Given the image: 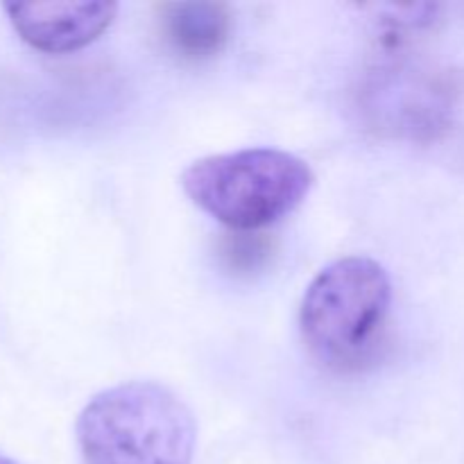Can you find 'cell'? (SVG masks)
<instances>
[{
    "mask_svg": "<svg viewBox=\"0 0 464 464\" xmlns=\"http://www.w3.org/2000/svg\"><path fill=\"white\" fill-rule=\"evenodd\" d=\"M16 34L34 50L66 54L98 41L118 16L109 0H45L3 5Z\"/></svg>",
    "mask_w": 464,
    "mask_h": 464,
    "instance_id": "5b68a950",
    "label": "cell"
},
{
    "mask_svg": "<svg viewBox=\"0 0 464 464\" xmlns=\"http://www.w3.org/2000/svg\"><path fill=\"white\" fill-rule=\"evenodd\" d=\"M362 12L372 14L381 44L388 53L408 48L421 34L433 30L440 23L442 7L433 3L424 5H365Z\"/></svg>",
    "mask_w": 464,
    "mask_h": 464,
    "instance_id": "52a82bcc",
    "label": "cell"
},
{
    "mask_svg": "<svg viewBox=\"0 0 464 464\" xmlns=\"http://www.w3.org/2000/svg\"><path fill=\"white\" fill-rule=\"evenodd\" d=\"M75 440L82 464H193L198 421L168 385L127 381L89 399Z\"/></svg>",
    "mask_w": 464,
    "mask_h": 464,
    "instance_id": "7a4b0ae2",
    "label": "cell"
},
{
    "mask_svg": "<svg viewBox=\"0 0 464 464\" xmlns=\"http://www.w3.org/2000/svg\"><path fill=\"white\" fill-rule=\"evenodd\" d=\"M0 464H18V462L12 460V458L5 456V453H0Z\"/></svg>",
    "mask_w": 464,
    "mask_h": 464,
    "instance_id": "ba28073f",
    "label": "cell"
},
{
    "mask_svg": "<svg viewBox=\"0 0 464 464\" xmlns=\"http://www.w3.org/2000/svg\"><path fill=\"white\" fill-rule=\"evenodd\" d=\"M186 198L236 234L276 225L302 207L315 172L297 154L275 148H245L190 163L179 177Z\"/></svg>",
    "mask_w": 464,
    "mask_h": 464,
    "instance_id": "3957f363",
    "label": "cell"
},
{
    "mask_svg": "<svg viewBox=\"0 0 464 464\" xmlns=\"http://www.w3.org/2000/svg\"><path fill=\"white\" fill-rule=\"evenodd\" d=\"M157 30L163 45L186 62H207L227 48L234 12L216 0H179L157 5Z\"/></svg>",
    "mask_w": 464,
    "mask_h": 464,
    "instance_id": "8992f818",
    "label": "cell"
},
{
    "mask_svg": "<svg viewBox=\"0 0 464 464\" xmlns=\"http://www.w3.org/2000/svg\"><path fill=\"white\" fill-rule=\"evenodd\" d=\"M392 281L370 256H343L308 284L299 334L308 353L334 372H361L379 361L388 340Z\"/></svg>",
    "mask_w": 464,
    "mask_h": 464,
    "instance_id": "6da1fadb",
    "label": "cell"
},
{
    "mask_svg": "<svg viewBox=\"0 0 464 464\" xmlns=\"http://www.w3.org/2000/svg\"><path fill=\"white\" fill-rule=\"evenodd\" d=\"M370 93L383 98L370 111L383 130L411 139H438L451 127L458 107L464 102V71H403L401 66L381 68Z\"/></svg>",
    "mask_w": 464,
    "mask_h": 464,
    "instance_id": "277c9868",
    "label": "cell"
}]
</instances>
